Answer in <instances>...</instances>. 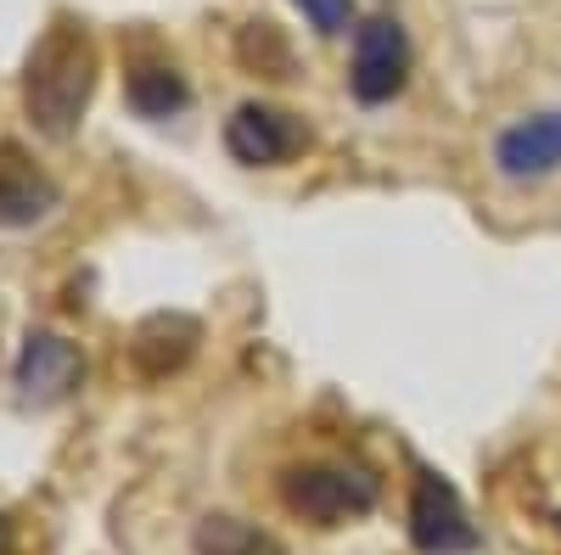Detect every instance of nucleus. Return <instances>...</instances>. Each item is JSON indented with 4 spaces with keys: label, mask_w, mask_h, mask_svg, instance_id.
<instances>
[{
    "label": "nucleus",
    "mask_w": 561,
    "mask_h": 555,
    "mask_svg": "<svg viewBox=\"0 0 561 555\" xmlns=\"http://www.w3.org/2000/svg\"><path fill=\"white\" fill-rule=\"evenodd\" d=\"M102 79V51L90 28L68 12H57L45 23V34L34 39V51L23 62V113L45 141H68L84 124L90 96H96Z\"/></svg>",
    "instance_id": "f257e3e1"
},
{
    "label": "nucleus",
    "mask_w": 561,
    "mask_h": 555,
    "mask_svg": "<svg viewBox=\"0 0 561 555\" xmlns=\"http://www.w3.org/2000/svg\"><path fill=\"white\" fill-rule=\"evenodd\" d=\"M280 505L309 522V528H343L377 511L382 483L370 477L365 466H337V460H304V466H287L275 477Z\"/></svg>",
    "instance_id": "f03ea898"
},
{
    "label": "nucleus",
    "mask_w": 561,
    "mask_h": 555,
    "mask_svg": "<svg viewBox=\"0 0 561 555\" xmlns=\"http://www.w3.org/2000/svg\"><path fill=\"white\" fill-rule=\"evenodd\" d=\"M314 147V135L298 113L270 107V102H242L225 118V152L248 169H280Z\"/></svg>",
    "instance_id": "7ed1b4c3"
},
{
    "label": "nucleus",
    "mask_w": 561,
    "mask_h": 555,
    "mask_svg": "<svg viewBox=\"0 0 561 555\" xmlns=\"http://www.w3.org/2000/svg\"><path fill=\"white\" fill-rule=\"evenodd\" d=\"M404 528H410V544L421 555H472L483 544L478 528H472V517H466L460 494H455V483L438 477V472H415Z\"/></svg>",
    "instance_id": "20e7f679"
},
{
    "label": "nucleus",
    "mask_w": 561,
    "mask_h": 555,
    "mask_svg": "<svg viewBox=\"0 0 561 555\" xmlns=\"http://www.w3.org/2000/svg\"><path fill=\"white\" fill-rule=\"evenodd\" d=\"M404 79H410V34H404V23L388 18V12L365 18L354 28V68H348L354 102L382 107L404 90Z\"/></svg>",
    "instance_id": "39448f33"
},
{
    "label": "nucleus",
    "mask_w": 561,
    "mask_h": 555,
    "mask_svg": "<svg viewBox=\"0 0 561 555\" xmlns=\"http://www.w3.org/2000/svg\"><path fill=\"white\" fill-rule=\"evenodd\" d=\"M84 382V354L57 337V332H34L18 354V398L34 409H51L62 398H73Z\"/></svg>",
    "instance_id": "423d86ee"
},
{
    "label": "nucleus",
    "mask_w": 561,
    "mask_h": 555,
    "mask_svg": "<svg viewBox=\"0 0 561 555\" xmlns=\"http://www.w3.org/2000/svg\"><path fill=\"white\" fill-rule=\"evenodd\" d=\"M494 169L505 180H550L561 174V107L556 113H534V118H517L511 129H500L494 141Z\"/></svg>",
    "instance_id": "0eeeda50"
},
{
    "label": "nucleus",
    "mask_w": 561,
    "mask_h": 555,
    "mask_svg": "<svg viewBox=\"0 0 561 555\" xmlns=\"http://www.w3.org/2000/svg\"><path fill=\"white\" fill-rule=\"evenodd\" d=\"M57 203H62L57 180L45 174L23 147L0 141V230H28L39 219H51Z\"/></svg>",
    "instance_id": "6e6552de"
},
{
    "label": "nucleus",
    "mask_w": 561,
    "mask_h": 555,
    "mask_svg": "<svg viewBox=\"0 0 561 555\" xmlns=\"http://www.w3.org/2000/svg\"><path fill=\"white\" fill-rule=\"evenodd\" d=\"M197 343H203L197 320L163 309V314H147V320L135 326V337H129V365H135L147 382H163V377H174V370L192 365Z\"/></svg>",
    "instance_id": "1a4fd4ad"
},
{
    "label": "nucleus",
    "mask_w": 561,
    "mask_h": 555,
    "mask_svg": "<svg viewBox=\"0 0 561 555\" xmlns=\"http://www.w3.org/2000/svg\"><path fill=\"white\" fill-rule=\"evenodd\" d=\"M124 102H129L140 118L163 124V118L185 113V102H192V84H185V73H180L174 62H135L129 79H124Z\"/></svg>",
    "instance_id": "9d476101"
},
{
    "label": "nucleus",
    "mask_w": 561,
    "mask_h": 555,
    "mask_svg": "<svg viewBox=\"0 0 561 555\" xmlns=\"http://www.w3.org/2000/svg\"><path fill=\"white\" fill-rule=\"evenodd\" d=\"M237 62L248 73H264V79H293V45L275 23H248L237 34Z\"/></svg>",
    "instance_id": "9b49d317"
},
{
    "label": "nucleus",
    "mask_w": 561,
    "mask_h": 555,
    "mask_svg": "<svg viewBox=\"0 0 561 555\" xmlns=\"http://www.w3.org/2000/svg\"><path fill=\"white\" fill-rule=\"evenodd\" d=\"M192 544H197V555H280V544L270 533H259L253 522H237V517H208Z\"/></svg>",
    "instance_id": "f8f14e48"
},
{
    "label": "nucleus",
    "mask_w": 561,
    "mask_h": 555,
    "mask_svg": "<svg viewBox=\"0 0 561 555\" xmlns=\"http://www.w3.org/2000/svg\"><path fill=\"white\" fill-rule=\"evenodd\" d=\"M293 7L304 12V23H309L320 39H337V34H348V23H354V0H293Z\"/></svg>",
    "instance_id": "ddd939ff"
}]
</instances>
